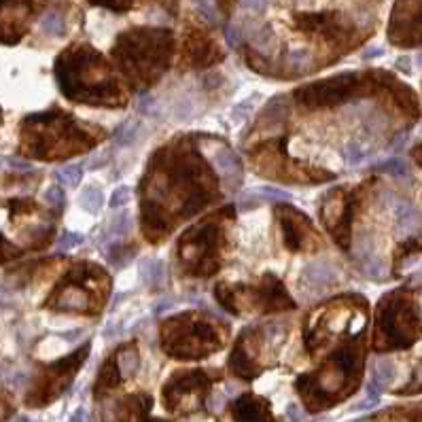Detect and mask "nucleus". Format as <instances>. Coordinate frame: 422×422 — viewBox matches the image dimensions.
I'll return each mask as SVG.
<instances>
[{
	"label": "nucleus",
	"instance_id": "23",
	"mask_svg": "<svg viewBox=\"0 0 422 422\" xmlns=\"http://www.w3.org/2000/svg\"><path fill=\"white\" fill-rule=\"evenodd\" d=\"M113 359H115V363H117L119 374H121L123 380L130 378V376H134V374L138 372V367H140V357H138L136 344H125V346H121V348L113 355Z\"/></svg>",
	"mask_w": 422,
	"mask_h": 422
},
{
	"label": "nucleus",
	"instance_id": "42",
	"mask_svg": "<svg viewBox=\"0 0 422 422\" xmlns=\"http://www.w3.org/2000/svg\"><path fill=\"white\" fill-rule=\"evenodd\" d=\"M287 414H289V418H291L293 422L302 421V412H300V408H297V406H293V404L287 408Z\"/></svg>",
	"mask_w": 422,
	"mask_h": 422
},
{
	"label": "nucleus",
	"instance_id": "26",
	"mask_svg": "<svg viewBox=\"0 0 422 422\" xmlns=\"http://www.w3.org/2000/svg\"><path fill=\"white\" fill-rule=\"evenodd\" d=\"M79 204H81L89 215H96V212H100L102 206H104V195H102V191L96 189V187H85V189L81 191Z\"/></svg>",
	"mask_w": 422,
	"mask_h": 422
},
{
	"label": "nucleus",
	"instance_id": "43",
	"mask_svg": "<svg viewBox=\"0 0 422 422\" xmlns=\"http://www.w3.org/2000/svg\"><path fill=\"white\" fill-rule=\"evenodd\" d=\"M70 422H87V416H85V410L83 408H79L74 414H72V418H70Z\"/></svg>",
	"mask_w": 422,
	"mask_h": 422
},
{
	"label": "nucleus",
	"instance_id": "3",
	"mask_svg": "<svg viewBox=\"0 0 422 422\" xmlns=\"http://www.w3.org/2000/svg\"><path fill=\"white\" fill-rule=\"evenodd\" d=\"M55 76L62 93L89 106H123L125 96L119 89L108 62L89 45H70L55 59Z\"/></svg>",
	"mask_w": 422,
	"mask_h": 422
},
{
	"label": "nucleus",
	"instance_id": "9",
	"mask_svg": "<svg viewBox=\"0 0 422 422\" xmlns=\"http://www.w3.org/2000/svg\"><path fill=\"white\" fill-rule=\"evenodd\" d=\"M421 338V310L414 297L399 289L382 297L376 321V350H404Z\"/></svg>",
	"mask_w": 422,
	"mask_h": 422
},
{
	"label": "nucleus",
	"instance_id": "37",
	"mask_svg": "<svg viewBox=\"0 0 422 422\" xmlns=\"http://www.w3.org/2000/svg\"><path fill=\"white\" fill-rule=\"evenodd\" d=\"M259 191L263 195H270V200H287V198H291L287 191H280V189H274V187H261Z\"/></svg>",
	"mask_w": 422,
	"mask_h": 422
},
{
	"label": "nucleus",
	"instance_id": "34",
	"mask_svg": "<svg viewBox=\"0 0 422 422\" xmlns=\"http://www.w3.org/2000/svg\"><path fill=\"white\" fill-rule=\"evenodd\" d=\"M45 202H47L49 206H53L55 210H57V208H62V206H64V191H62L59 187H51V189H47V193H45Z\"/></svg>",
	"mask_w": 422,
	"mask_h": 422
},
{
	"label": "nucleus",
	"instance_id": "15",
	"mask_svg": "<svg viewBox=\"0 0 422 422\" xmlns=\"http://www.w3.org/2000/svg\"><path fill=\"white\" fill-rule=\"evenodd\" d=\"M280 227H283V240L285 246L291 253H312L319 251L321 246V238L312 225V221L297 208L289 206V204H280L276 208Z\"/></svg>",
	"mask_w": 422,
	"mask_h": 422
},
{
	"label": "nucleus",
	"instance_id": "16",
	"mask_svg": "<svg viewBox=\"0 0 422 422\" xmlns=\"http://www.w3.org/2000/svg\"><path fill=\"white\" fill-rule=\"evenodd\" d=\"M357 74H338L319 83H310L302 89L295 91L297 102L308 106V108H323L331 104H340L350 98V93L357 89Z\"/></svg>",
	"mask_w": 422,
	"mask_h": 422
},
{
	"label": "nucleus",
	"instance_id": "39",
	"mask_svg": "<svg viewBox=\"0 0 422 422\" xmlns=\"http://www.w3.org/2000/svg\"><path fill=\"white\" fill-rule=\"evenodd\" d=\"M127 227H130V221L123 215H117L113 221V229H115L113 234H123V232H127Z\"/></svg>",
	"mask_w": 422,
	"mask_h": 422
},
{
	"label": "nucleus",
	"instance_id": "2",
	"mask_svg": "<svg viewBox=\"0 0 422 422\" xmlns=\"http://www.w3.org/2000/svg\"><path fill=\"white\" fill-rule=\"evenodd\" d=\"M104 132L76 121L70 113L51 108L23 117L19 125V153L28 159L55 161L89 151Z\"/></svg>",
	"mask_w": 422,
	"mask_h": 422
},
{
	"label": "nucleus",
	"instance_id": "32",
	"mask_svg": "<svg viewBox=\"0 0 422 422\" xmlns=\"http://www.w3.org/2000/svg\"><path fill=\"white\" fill-rule=\"evenodd\" d=\"M130 198H132L130 187H119V189H115L113 195H110V208H123L125 204H130Z\"/></svg>",
	"mask_w": 422,
	"mask_h": 422
},
{
	"label": "nucleus",
	"instance_id": "35",
	"mask_svg": "<svg viewBox=\"0 0 422 422\" xmlns=\"http://www.w3.org/2000/svg\"><path fill=\"white\" fill-rule=\"evenodd\" d=\"M83 242V236L81 234H74V232H64L62 238H59V249L62 251H68L72 246H79Z\"/></svg>",
	"mask_w": 422,
	"mask_h": 422
},
{
	"label": "nucleus",
	"instance_id": "27",
	"mask_svg": "<svg viewBox=\"0 0 422 422\" xmlns=\"http://www.w3.org/2000/svg\"><path fill=\"white\" fill-rule=\"evenodd\" d=\"M40 28L45 34H51V36H59L64 34V19L59 13H47L40 21Z\"/></svg>",
	"mask_w": 422,
	"mask_h": 422
},
{
	"label": "nucleus",
	"instance_id": "14",
	"mask_svg": "<svg viewBox=\"0 0 422 422\" xmlns=\"http://www.w3.org/2000/svg\"><path fill=\"white\" fill-rule=\"evenodd\" d=\"M210 389V378L206 372H176L164 387L161 397L170 412L191 414L204 408Z\"/></svg>",
	"mask_w": 422,
	"mask_h": 422
},
{
	"label": "nucleus",
	"instance_id": "20",
	"mask_svg": "<svg viewBox=\"0 0 422 422\" xmlns=\"http://www.w3.org/2000/svg\"><path fill=\"white\" fill-rule=\"evenodd\" d=\"M212 164H215V170L219 172V176L225 181L227 189L238 191L244 181V168H242L240 157L225 144H219L212 151Z\"/></svg>",
	"mask_w": 422,
	"mask_h": 422
},
{
	"label": "nucleus",
	"instance_id": "28",
	"mask_svg": "<svg viewBox=\"0 0 422 422\" xmlns=\"http://www.w3.org/2000/svg\"><path fill=\"white\" fill-rule=\"evenodd\" d=\"M21 255H23V249L11 244V242L0 234V266H2V263H8V261H15V259H19Z\"/></svg>",
	"mask_w": 422,
	"mask_h": 422
},
{
	"label": "nucleus",
	"instance_id": "1",
	"mask_svg": "<svg viewBox=\"0 0 422 422\" xmlns=\"http://www.w3.org/2000/svg\"><path fill=\"white\" fill-rule=\"evenodd\" d=\"M217 178L193 153L191 138L157 151L142 183V229L151 242L170 234L183 221L217 200Z\"/></svg>",
	"mask_w": 422,
	"mask_h": 422
},
{
	"label": "nucleus",
	"instance_id": "24",
	"mask_svg": "<svg viewBox=\"0 0 422 422\" xmlns=\"http://www.w3.org/2000/svg\"><path fill=\"white\" fill-rule=\"evenodd\" d=\"M395 378V365L389 361V359H380L376 365H374V372H372V384H370V397L378 399V393L382 389H387Z\"/></svg>",
	"mask_w": 422,
	"mask_h": 422
},
{
	"label": "nucleus",
	"instance_id": "13",
	"mask_svg": "<svg viewBox=\"0 0 422 422\" xmlns=\"http://www.w3.org/2000/svg\"><path fill=\"white\" fill-rule=\"evenodd\" d=\"M353 323H363V302H336L314 310L304 329L308 350L316 353L336 331L353 327Z\"/></svg>",
	"mask_w": 422,
	"mask_h": 422
},
{
	"label": "nucleus",
	"instance_id": "36",
	"mask_svg": "<svg viewBox=\"0 0 422 422\" xmlns=\"http://www.w3.org/2000/svg\"><path fill=\"white\" fill-rule=\"evenodd\" d=\"M378 170L382 172H391V174H406L408 168L401 159H391V161H384L382 166H378Z\"/></svg>",
	"mask_w": 422,
	"mask_h": 422
},
{
	"label": "nucleus",
	"instance_id": "11",
	"mask_svg": "<svg viewBox=\"0 0 422 422\" xmlns=\"http://www.w3.org/2000/svg\"><path fill=\"white\" fill-rule=\"evenodd\" d=\"M285 340V327L270 323L263 327H251L244 329L238 338L232 357H229V370L234 376L242 380H253L261 374L266 367V348H276Z\"/></svg>",
	"mask_w": 422,
	"mask_h": 422
},
{
	"label": "nucleus",
	"instance_id": "41",
	"mask_svg": "<svg viewBox=\"0 0 422 422\" xmlns=\"http://www.w3.org/2000/svg\"><path fill=\"white\" fill-rule=\"evenodd\" d=\"M11 412H13V408L4 401V399H0V422H4L8 416H11Z\"/></svg>",
	"mask_w": 422,
	"mask_h": 422
},
{
	"label": "nucleus",
	"instance_id": "19",
	"mask_svg": "<svg viewBox=\"0 0 422 422\" xmlns=\"http://www.w3.org/2000/svg\"><path fill=\"white\" fill-rule=\"evenodd\" d=\"M223 57V51L217 47V42L202 30L191 28L185 36L183 45V62L191 68H204L210 64H217Z\"/></svg>",
	"mask_w": 422,
	"mask_h": 422
},
{
	"label": "nucleus",
	"instance_id": "38",
	"mask_svg": "<svg viewBox=\"0 0 422 422\" xmlns=\"http://www.w3.org/2000/svg\"><path fill=\"white\" fill-rule=\"evenodd\" d=\"M242 4H244V8H249L253 13H263L268 0H242Z\"/></svg>",
	"mask_w": 422,
	"mask_h": 422
},
{
	"label": "nucleus",
	"instance_id": "40",
	"mask_svg": "<svg viewBox=\"0 0 422 422\" xmlns=\"http://www.w3.org/2000/svg\"><path fill=\"white\" fill-rule=\"evenodd\" d=\"M227 42H229L232 47H238V42H240V32H238L236 25H229V28H227Z\"/></svg>",
	"mask_w": 422,
	"mask_h": 422
},
{
	"label": "nucleus",
	"instance_id": "17",
	"mask_svg": "<svg viewBox=\"0 0 422 422\" xmlns=\"http://www.w3.org/2000/svg\"><path fill=\"white\" fill-rule=\"evenodd\" d=\"M350 212H353V200L348 189L344 187L329 191L321 202V221L344 251L350 249V219H353Z\"/></svg>",
	"mask_w": 422,
	"mask_h": 422
},
{
	"label": "nucleus",
	"instance_id": "5",
	"mask_svg": "<svg viewBox=\"0 0 422 422\" xmlns=\"http://www.w3.org/2000/svg\"><path fill=\"white\" fill-rule=\"evenodd\" d=\"M363 353L359 344H344L316 372L297 378L295 389L310 410H325L350 395L361 378Z\"/></svg>",
	"mask_w": 422,
	"mask_h": 422
},
{
	"label": "nucleus",
	"instance_id": "4",
	"mask_svg": "<svg viewBox=\"0 0 422 422\" xmlns=\"http://www.w3.org/2000/svg\"><path fill=\"white\" fill-rule=\"evenodd\" d=\"M174 51V36L164 28H134L121 32L113 47V57L132 89L140 91L159 81L168 70Z\"/></svg>",
	"mask_w": 422,
	"mask_h": 422
},
{
	"label": "nucleus",
	"instance_id": "25",
	"mask_svg": "<svg viewBox=\"0 0 422 422\" xmlns=\"http://www.w3.org/2000/svg\"><path fill=\"white\" fill-rule=\"evenodd\" d=\"M395 217H397L399 229H401L404 234H412V232L421 225L418 212H416L408 202H397V204H395Z\"/></svg>",
	"mask_w": 422,
	"mask_h": 422
},
{
	"label": "nucleus",
	"instance_id": "7",
	"mask_svg": "<svg viewBox=\"0 0 422 422\" xmlns=\"http://www.w3.org/2000/svg\"><path fill=\"white\" fill-rule=\"evenodd\" d=\"M234 221V208L227 206L198 225L189 227L178 240V261L191 276H212L221 268L227 227Z\"/></svg>",
	"mask_w": 422,
	"mask_h": 422
},
{
	"label": "nucleus",
	"instance_id": "18",
	"mask_svg": "<svg viewBox=\"0 0 422 422\" xmlns=\"http://www.w3.org/2000/svg\"><path fill=\"white\" fill-rule=\"evenodd\" d=\"M40 8V0H0V42L17 45Z\"/></svg>",
	"mask_w": 422,
	"mask_h": 422
},
{
	"label": "nucleus",
	"instance_id": "30",
	"mask_svg": "<svg viewBox=\"0 0 422 422\" xmlns=\"http://www.w3.org/2000/svg\"><path fill=\"white\" fill-rule=\"evenodd\" d=\"M363 272L367 278H374V280H380L384 276V263L380 259H374L370 257L367 261H363Z\"/></svg>",
	"mask_w": 422,
	"mask_h": 422
},
{
	"label": "nucleus",
	"instance_id": "6",
	"mask_svg": "<svg viewBox=\"0 0 422 422\" xmlns=\"http://www.w3.org/2000/svg\"><path fill=\"white\" fill-rule=\"evenodd\" d=\"M225 340L227 327L208 314L185 312L161 323V348L174 359H204L217 353Z\"/></svg>",
	"mask_w": 422,
	"mask_h": 422
},
{
	"label": "nucleus",
	"instance_id": "21",
	"mask_svg": "<svg viewBox=\"0 0 422 422\" xmlns=\"http://www.w3.org/2000/svg\"><path fill=\"white\" fill-rule=\"evenodd\" d=\"M232 418L234 422H276L270 401L257 395H242L238 397L232 408Z\"/></svg>",
	"mask_w": 422,
	"mask_h": 422
},
{
	"label": "nucleus",
	"instance_id": "29",
	"mask_svg": "<svg viewBox=\"0 0 422 422\" xmlns=\"http://www.w3.org/2000/svg\"><path fill=\"white\" fill-rule=\"evenodd\" d=\"M57 178H62L64 183H68L72 187H76L81 183V178H83V168L81 166H66V168L57 170Z\"/></svg>",
	"mask_w": 422,
	"mask_h": 422
},
{
	"label": "nucleus",
	"instance_id": "8",
	"mask_svg": "<svg viewBox=\"0 0 422 422\" xmlns=\"http://www.w3.org/2000/svg\"><path fill=\"white\" fill-rule=\"evenodd\" d=\"M110 291L108 274L93 263H76L66 276L55 285V289L45 300L42 308L53 312H72V314H98L106 304Z\"/></svg>",
	"mask_w": 422,
	"mask_h": 422
},
{
	"label": "nucleus",
	"instance_id": "10",
	"mask_svg": "<svg viewBox=\"0 0 422 422\" xmlns=\"http://www.w3.org/2000/svg\"><path fill=\"white\" fill-rule=\"evenodd\" d=\"M215 295L219 304L236 316L246 312H278L295 308V302L274 274H266L259 287L219 283L215 287Z\"/></svg>",
	"mask_w": 422,
	"mask_h": 422
},
{
	"label": "nucleus",
	"instance_id": "33",
	"mask_svg": "<svg viewBox=\"0 0 422 422\" xmlns=\"http://www.w3.org/2000/svg\"><path fill=\"white\" fill-rule=\"evenodd\" d=\"M91 4H98V6H106V8H113L117 13H123L127 11L130 6H134L136 0H89Z\"/></svg>",
	"mask_w": 422,
	"mask_h": 422
},
{
	"label": "nucleus",
	"instance_id": "44",
	"mask_svg": "<svg viewBox=\"0 0 422 422\" xmlns=\"http://www.w3.org/2000/svg\"><path fill=\"white\" fill-rule=\"evenodd\" d=\"M0 123H2V108H0Z\"/></svg>",
	"mask_w": 422,
	"mask_h": 422
},
{
	"label": "nucleus",
	"instance_id": "31",
	"mask_svg": "<svg viewBox=\"0 0 422 422\" xmlns=\"http://www.w3.org/2000/svg\"><path fill=\"white\" fill-rule=\"evenodd\" d=\"M161 261H151L149 266L144 263V268H142V278L147 280V283H159L161 280Z\"/></svg>",
	"mask_w": 422,
	"mask_h": 422
},
{
	"label": "nucleus",
	"instance_id": "12",
	"mask_svg": "<svg viewBox=\"0 0 422 422\" xmlns=\"http://www.w3.org/2000/svg\"><path fill=\"white\" fill-rule=\"evenodd\" d=\"M89 348L91 344L85 342L79 350H74L72 355L45 365L40 370V374L36 376L30 393L25 395V406L30 408H42L47 404H51L53 399H57L72 382L74 374L81 370V365L85 363V359L89 357Z\"/></svg>",
	"mask_w": 422,
	"mask_h": 422
},
{
	"label": "nucleus",
	"instance_id": "22",
	"mask_svg": "<svg viewBox=\"0 0 422 422\" xmlns=\"http://www.w3.org/2000/svg\"><path fill=\"white\" fill-rule=\"evenodd\" d=\"M331 283H336V270H331L327 263H310L300 274V287L308 293L323 291Z\"/></svg>",
	"mask_w": 422,
	"mask_h": 422
}]
</instances>
